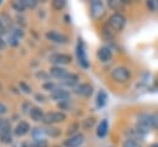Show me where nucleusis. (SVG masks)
I'll list each match as a JSON object with an SVG mask.
<instances>
[{
  "mask_svg": "<svg viewBox=\"0 0 158 147\" xmlns=\"http://www.w3.org/2000/svg\"><path fill=\"white\" fill-rule=\"evenodd\" d=\"M151 119H152L153 128H157V130H158V111L152 112V114H151Z\"/></svg>",
  "mask_w": 158,
  "mask_h": 147,
  "instance_id": "35",
  "label": "nucleus"
},
{
  "mask_svg": "<svg viewBox=\"0 0 158 147\" xmlns=\"http://www.w3.org/2000/svg\"><path fill=\"white\" fill-rule=\"evenodd\" d=\"M75 54H77V58H78V62L80 64V67L83 68H89L90 63L88 61V57H86V51H85V46H84V42L83 40H78V43H77V47H75Z\"/></svg>",
  "mask_w": 158,
  "mask_h": 147,
  "instance_id": "6",
  "label": "nucleus"
},
{
  "mask_svg": "<svg viewBox=\"0 0 158 147\" xmlns=\"http://www.w3.org/2000/svg\"><path fill=\"white\" fill-rule=\"evenodd\" d=\"M31 109H32V105H31V103H28V101H25V103L21 105V110H22L23 114H30Z\"/></svg>",
  "mask_w": 158,
  "mask_h": 147,
  "instance_id": "36",
  "label": "nucleus"
},
{
  "mask_svg": "<svg viewBox=\"0 0 158 147\" xmlns=\"http://www.w3.org/2000/svg\"><path fill=\"white\" fill-rule=\"evenodd\" d=\"M107 6L110 7V10L116 11V12H120V11L123 10L125 1H120V0H109V1H107Z\"/></svg>",
  "mask_w": 158,
  "mask_h": 147,
  "instance_id": "20",
  "label": "nucleus"
},
{
  "mask_svg": "<svg viewBox=\"0 0 158 147\" xmlns=\"http://www.w3.org/2000/svg\"><path fill=\"white\" fill-rule=\"evenodd\" d=\"M94 124H95V119L94 117H88V119H84L81 121V127L84 130H89L94 126Z\"/></svg>",
  "mask_w": 158,
  "mask_h": 147,
  "instance_id": "28",
  "label": "nucleus"
},
{
  "mask_svg": "<svg viewBox=\"0 0 158 147\" xmlns=\"http://www.w3.org/2000/svg\"><path fill=\"white\" fill-rule=\"evenodd\" d=\"M65 4H67V2H65L64 0H53V1H52V4H51V6H52V9H53V10L60 11L62 9H64Z\"/></svg>",
  "mask_w": 158,
  "mask_h": 147,
  "instance_id": "26",
  "label": "nucleus"
},
{
  "mask_svg": "<svg viewBox=\"0 0 158 147\" xmlns=\"http://www.w3.org/2000/svg\"><path fill=\"white\" fill-rule=\"evenodd\" d=\"M84 142V135L83 133H75L73 136H69L67 140H64L63 146L64 147H80Z\"/></svg>",
  "mask_w": 158,
  "mask_h": 147,
  "instance_id": "11",
  "label": "nucleus"
},
{
  "mask_svg": "<svg viewBox=\"0 0 158 147\" xmlns=\"http://www.w3.org/2000/svg\"><path fill=\"white\" fill-rule=\"evenodd\" d=\"M36 77L38 78V79H41V80H48V77H49V73H44L43 70H38L37 73H36Z\"/></svg>",
  "mask_w": 158,
  "mask_h": 147,
  "instance_id": "37",
  "label": "nucleus"
},
{
  "mask_svg": "<svg viewBox=\"0 0 158 147\" xmlns=\"http://www.w3.org/2000/svg\"><path fill=\"white\" fill-rule=\"evenodd\" d=\"M7 42H9V44H10V46H12V47H16V46L19 44V40H17V38H15L14 36H9Z\"/></svg>",
  "mask_w": 158,
  "mask_h": 147,
  "instance_id": "39",
  "label": "nucleus"
},
{
  "mask_svg": "<svg viewBox=\"0 0 158 147\" xmlns=\"http://www.w3.org/2000/svg\"><path fill=\"white\" fill-rule=\"evenodd\" d=\"M49 62L54 65H64V64H69L72 62V56L67 54V53H53L49 56Z\"/></svg>",
  "mask_w": 158,
  "mask_h": 147,
  "instance_id": "9",
  "label": "nucleus"
},
{
  "mask_svg": "<svg viewBox=\"0 0 158 147\" xmlns=\"http://www.w3.org/2000/svg\"><path fill=\"white\" fill-rule=\"evenodd\" d=\"M35 99H36L37 101H40V103H43V101H46V96H44L43 94H41V93H37V94L35 95Z\"/></svg>",
  "mask_w": 158,
  "mask_h": 147,
  "instance_id": "40",
  "label": "nucleus"
},
{
  "mask_svg": "<svg viewBox=\"0 0 158 147\" xmlns=\"http://www.w3.org/2000/svg\"><path fill=\"white\" fill-rule=\"evenodd\" d=\"M42 88L44 89V90H47V91H54L57 88H58V85L56 84V83H53V82H51V80H47V82H44L43 84H42Z\"/></svg>",
  "mask_w": 158,
  "mask_h": 147,
  "instance_id": "29",
  "label": "nucleus"
},
{
  "mask_svg": "<svg viewBox=\"0 0 158 147\" xmlns=\"http://www.w3.org/2000/svg\"><path fill=\"white\" fill-rule=\"evenodd\" d=\"M96 57L100 62H109L111 58H112V51L110 47H106V46H102L98 49L96 52Z\"/></svg>",
  "mask_w": 158,
  "mask_h": 147,
  "instance_id": "15",
  "label": "nucleus"
},
{
  "mask_svg": "<svg viewBox=\"0 0 158 147\" xmlns=\"http://www.w3.org/2000/svg\"><path fill=\"white\" fill-rule=\"evenodd\" d=\"M107 131H109V122L106 119H102L96 127V136L100 138H104L107 135Z\"/></svg>",
  "mask_w": 158,
  "mask_h": 147,
  "instance_id": "18",
  "label": "nucleus"
},
{
  "mask_svg": "<svg viewBox=\"0 0 158 147\" xmlns=\"http://www.w3.org/2000/svg\"><path fill=\"white\" fill-rule=\"evenodd\" d=\"M5 112H6V106L2 103H0V115H4Z\"/></svg>",
  "mask_w": 158,
  "mask_h": 147,
  "instance_id": "44",
  "label": "nucleus"
},
{
  "mask_svg": "<svg viewBox=\"0 0 158 147\" xmlns=\"http://www.w3.org/2000/svg\"><path fill=\"white\" fill-rule=\"evenodd\" d=\"M19 88H20L23 93H26V94H31V93H32V88H31L26 82H20V83H19Z\"/></svg>",
  "mask_w": 158,
  "mask_h": 147,
  "instance_id": "33",
  "label": "nucleus"
},
{
  "mask_svg": "<svg viewBox=\"0 0 158 147\" xmlns=\"http://www.w3.org/2000/svg\"><path fill=\"white\" fill-rule=\"evenodd\" d=\"M6 48V41L2 38V36L0 35V49H5Z\"/></svg>",
  "mask_w": 158,
  "mask_h": 147,
  "instance_id": "42",
  "label": "nucleus"
},
{
  "mask_svg": "<svg viewBox=\"0 0 158 147\" xmlns=\"http://www.w3.org/2000/svg\"><path fill=\"white\" fill-rule=\"evenodd\" d=\"M14 130L11 127L10 120L5 117H0V142L4 145H10L12 142Z\"/></svg>",
  "mask_w": 158,
  "mask_h": 147,
  "instance_id": "1",
  "label": "nucleus"
},
{
  "mask_svg": "<svg viewBox=\"0 0 158 147\" xmlns=\"http://www.w3.org/2000/svg\"><path fill=\"white\" fill-rule=\"evenodd\" d=\"M79 83V77L74 73H67L60 80H59V84L64 85V86H68V88H75Z\"/></svg>",
  "mask_w": 158,
  "mask_h": 147,
  "instance_id": "12",
  "label": "nucleus"
},
{
  "mask_svg": "<svg viewBox=\"0 0 158 147\" xmlns=\"http://www.w3.org/2000/svg\"><path fill=\"white\" fill-rule=\"evenodd\" d=\"M126 16L122 12H114L109 19H107V25L115 31V32H121L125 26H126Z\"/></svg>",
  "mask_w": 158,
  "mask_h": 147,
  "instance_id": "3",
  "label": "nucleus"
},
{
  "mask_svg": "<svg viewBox=\"0 0 158 147\" xmlns=\"http://www.w3.org/2000/svg\"><path fill=\"white\" fill-rule=\"evenodd\" d=\"M122 147H142V145L139 142H137L136 140L132 138H126L122 143Z\"/></svg>",
  "mask_w": 158,
  "mask_h": 147,
  "instance_id": "31",
  "label": "nucleus"
},
{
  "mask_svg": "<svg viewBox=\"0 0 158 147\" xmlns=\"http://www.w3.org/2000/svg\"><path fill=\"white\" fill-rule=\"evenodd\" d=\"M10 36H14L15 38L20 40L21 37L25 36V32H23V30H22L21 27H14V28L10 31Z\"/></svg>",
  "mask_w": 158,
  "mask_h": 147,
  "instance_id": "27",
  "label": "nucleus"
},
{
  "mask_svg": "<svg viewBox=\"0 0 158 147\" xmlns=\"http://www.w3.org/2000/svg\"><path fill=\"white\" fill-rule=\"evenodd\" d=\"M149 147H158V142H157V143H152Z\"/></svg>",
  "mask_w": 158,
  "mask_h": 147,
  "instance_id": "45",
  "label": "nucleus"
},
{
  "mask_svg": "<svg viewBox=\"0 0 158 147\" xmlns=\"http://www.w3.org/2000/svg\"><path fill=\"white\" fill-rule=\"evenodd\" d=\"M47 135H46V128L44 127H41V126H37V127H33L31 130V137L33 140H42Z\"/></svg>",
  "mask_w": 158,
  "mask_h": 147,
  "instance_id": "19",
  "label": "nucleus"
},
{
  "mask_svg": "<svg viewBox=\"0 0 158 147\" xmlns=\"http://www.w3.org/2000/svg\"><path fill=\"white\" fill-rule=\"evenodd\" d=\"M146 5H147L149 11H152V12L158 11V0H148L146 2Z\"/></svg>",
  "mask_w": 158,
  "mask_h": 147,
  "instance_id": "32",
  "label": "nucleus"
},
{
  "mask_svg": "<svg viewBox=\"0 0 158 147\" xmlns=\"http://www.w3.org/2000/svg\"><path fill=\"white\" fill-rule=\"evenodd\" d=\"M44 128H46V135H47L48 137H51V138H57V137H59L60 133H62L60 128H58V127H56V126H53V125H49V126H47V127H44Z\"/></svg>",
  "mask_w": 158,
  "mask_h": 147,
  "instance_id": "21",
  "label": "nucleus"
},
{
  "mask_svg": "<svg viewBox=\"0 0 158 147\" xmlns=\"http://www.w3.org/2000/svg\"><path fill=\"white\" fill-rule=\"evenodd\" d=\"M78 127H79V125H78V124H72V125H70V126L68 127V135H70V136L75 135L74 132H77Z\"/></svg>",
  "mask_w": 158,
  "mask_h": 147,
  "instance_id": "38",
  "label": "nucleus"
},
{
  "mask_svg": "<svg viewBox=\"0 0 158 147\" xmlns=\"http://www.w3.org/2000/svg\"><path fill=\"white\" fill-rule=\"evenodd\" d=\"M23 5L26 9H35L37 6V1L36 0H22Z\"/></svg>",
  "mask_w": 158,
  "mask_h": 147,
  "instance_id": "34",
  "label": "nucleus"
},
{
  "mask_svg": "<svg viewBox=\"0 0 158 147\" xmlns=\"http://www.w3.org/2000/svg\"><path fill=\"white\" fill-rule=\"evenodd\" d=\"M44 36H46V38H47L48 41L54 42V43H58V44H65V43H68V41H69V37H68L65 33L58 32V31H56V30H49V31H47V32L44 33Z\"/></svg>",
  "mask_w": 158,
  "mask_h": 147,
  "instance_id": "8",
  "label": "nucleus"
},
{
  "mask_svg": "<svg viewBox=\"0 0 158 147\" xmlns=\"http://www.w3.org/2000/svg\"><path fill=\"white\" fill-rule=\"evenodd\" d=\"M0 4H1V0H0Z\"/></svg>",
  "mask_w": 158,
  "mask_h": 147,
  "instance_id": "46",
  "label": "nucleus"
},
{
  "mask_svg": "<svg viewBox=\"0 0 158 147\" xmlns=\"http://www.w3.org/2000/svg\"><path fill=\"white\" fill-rule=\"evenodd\" d=\"M153 128L152 125V119H151V114L148 112H142L137 116V124H136V130L144 136L146 133H148Z\"/></svg>",
  "mask_w": 158,
  "mask_h": 147,
  "instance_id": "2",
  "label": "nucleus"
},
{
  "mask_svg": "<svg viewBox=\"0 0 158 147\" xmlns=\"http://www.w3.org/2000/svg\"><path fill=\"white\" fill-rule=\"evenodd\" d=\"M31 147H48V141L46 138H42V140H33L31 143H30Z\"/></svg>",
  "mask_w": 158,
  "mask_h": 147,
  "instance_id": "30",
  "label": "nucleus"
},
{
  "mask_svg": "<svg viewBox=\"0 0 158 147\" xmlns=\"http://www.w3.org/2000/svg\"><path fill=\"white\" fill-rule=\"evenodd\" d=\"M51 98L58 103H63V101H69V98H70V94L68 90L63 89V88H57L54 91L51 93Z\"/></svg>",
  "mask_w": 158,
  "mask_h": 147,
  "instance_id": "13",
  "label": "nucleus"
},
{
  "mask_svg": "<svg viewBox=\"0 0 158 147\" xmlns=\"http://www.w3.org/2000/svg\"><path fill=\"white\" fill-rule=\"evenodd\" d=\"M93 91H94V88H93V85L89 84V83H80V84H78V85L74 88V93H75L77 95H79V96H83V98H89V96H91Z\"/></svg>",
  "mask_w": 158,
  "mask_h": 147,
  "instance_id": "10",
  "label": "nucleus"
},
{
  "mask_svg": "<svg viewBox=\"0 0 158 147\" xmlns=\"http://www.w3.org/2000/svg\"><path fill=\"white\" fill-rule=\"evenodd\" d=\"M101 33H102V37L106 38V40H112V38L115 37V31H114L107 23L102 26V28H101Z\"/></svg>",
  "mask_w": 158,
  "mask_h": 147,
  "instance_id": "24",
  "label": "nucleus"
},
{
  "mask_svg": "<svg viewBox=\"0 0 158 147\" xmlns=\"http://www.w3.org/2000/svg\"><path fill=\"white\" fill-rule=\"evenodd\" d=\"M12 147H31V146L28 143H26V142H19V143L14 145Z\"/></svg>",
  "mask_w": 158,
  "mask_h": 147,
  "instance_id": "43",
  "label": "nucleus"
},
{
  "mask_svg": "<svg viewBox=\"0 0 158 147\" xmlns=\"http://www.w3.org/2000/svg\"><path fill=\"white\" fill-rule=\"evenodd\" d=\"M111 79L115 82V83H118V84H125L127 83L130 79H131V72L128 68L126 67H116L112 69L111 72Z\"/></svg>",
  "mask_w": 158,
  "mask_h": 147,
  "instance_id": "4",
  "label": "nucleus"
},
{
  "mask_svg": "<svg viewBox=\"0 0 158 147\" xmlns=\"http://www.w3.org/2000/svg\"><path fill=\"white\" fill-rule=\"evenodd\" d=\"M28 115H30L31 120H33L35 122H43L46 114L43 112V110L40 106H32V109H31Z\"/></svg>",
  "mask_w": 158,
  "mask_h": 147,
  "instance_id": "16",
  "label": "nucleus"
},
{
  "mask_svg": "<svg viewBox=\"0 0 158 147\" xmlns=\"http://www.w3.org/2000/svg\"><path fill=\"white\" fill-rule=\"evenodd\" d=\"M11 7H12L17 14H22V12L26 10V7H25L22 0H14V1L11 2Z\"/></svg>",
  "mask_w": 158,
  "mask_h": 147,
  "instance_id": "25",
  "label": "nucleus"
},
{
  "mask_svg": "<svg viewBox=\"0 0 158 147\" xmlns=\"http://www.w3.org/2000/svg\"><path fill=\"white\" fill-rule=\"evenodd\" d=\"M106 15V7L102 1L93 0L90 1V16L94 20H101Z\"/></svg>",
  "mask_w": 158,
  "mask_h": 147,
  "instance_id": "5",
  "label": "nucleus"
},
{
  "mask_svg": "<svg viewBox=\"0 0 158 147\" xmlns=\"http://www.w3.org/2000/svg\"><path fill=\"white\" fill-rule=\"evenodd\" d=\"M5 33H7V28L4 26V23H2V21L0 20V35L2 36V35H5Z\"/></svg>",
  "mask_w": 158,
  "mask_h": 147,
  "instance_id": "41",
  "label": "nucleus"
},
{
  "mask_svg": "<svg viewBox=\"0 0 158 147\" xmlns=\"http://www.w3.org/2000/svg\"><path fill=\"white\" fill-rule=\"evenodd\" d=\"M106 101H107V94H106V91H105V90H100V91L98 93L96 100H95L96 106H98V107H102V106H105Z\"/></svg>",
  "mask_w": 158,
  "mask_h": 147,
  "instance_id": "23",
  "label": "nucleus"
},
{
  "mask_svg": "<svg viewBox=\"0 0 158 147\" xmlns=\"http://www.w3.org/2000/svg\"><path fill=\"white\" fill-rule=\"evenodd\" d=\"M31 130H32L31 125L27 121H19L14 128V135L17 137H22V136H26L28 132H31Z\"/></svg>",
  "mask_w": 158,
  "mask_h": 147,
  "instance_id": "14",
  "label": "nucleus"
},
{
  "mask_svg": "<svg viewBox=\"0 0 158 147\" xmlns=\"http://www.w3.org/2000/svg\"><path fill=\"white\" fill-rule=\"evenodd\" d=\"M0 20L2 21L4 26L7 28V31H11L14 28V25H12V17L7 14V12H1L0 15Z\"/></svg>",
  "mask_w": 158,
  "mask_h": 147,
  "instance_id": "22",
  "label": "nucleus"
},
{
  "mask_svg": "<svg viewBox=\"0 0 158 147\" xmlns=\"http://www.w3.org/2000/svg\"><path fill=\"white\" fill-rule=\"evenodd\" d=\"M65 119H67V115H65L63 111H49V112H46L43 122H44L47 126H49V125H54V124L63 122Z\"/></svg>",
  "mask_w": 158,
  "mask_h": 147,
  "instance_id": "7",
  "label": "nucleus"
},
{
  "mask_svg": "<svg viewBox=\"0 0 158 147\" xmlns=\"http://www.w3.org/2000/svg\"><path fill=\"white\" fill-rule=\"evenodd\" d=\"M48 73H49V75L51 77H53V78H57V79H62L68 72H67V69L65 68H63V67H59V65H53V67H51L49 68V70H48Z\"/></svg>",
  "mask_w": 158,
  "mask_h": 147,
  "instance_id": "17",
  "label": "nucleus"
}]
</instances>
